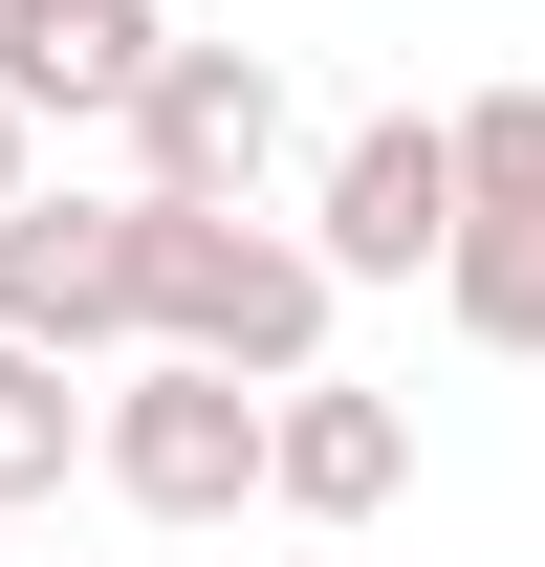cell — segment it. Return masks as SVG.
<instances>
[{
  "mask_svg": "<svg viewBox=\"0 0 545 567\" xmlns=\"http://www.w3.org/2000/svg\"><path fill=\"white\" fill-rule=\"evenodd\" d=\"M132 284H153V350H197V371H263V393H306L328 371V240L263 197H132Z\"/></svg>",
  "mask_w": 545,
  "mask_h": 567,
  "instance_id": "6da1fadb",
  "label": "cell"
},
{
  "mask_svg": "<svg viewBox=\"0 0 545 567\" xmlns=\"http://www.w3.org/2000/svg\"><path fill=\"white\" fill-rule=\"evenodd\" d=\"M263 371H197V350H132L110 371V415H88V481L132 502V524H240L263 502Z\"/></svg>",
  "mask_w": 545,
  "mask_h": 567,
  "instance_id": "7a4b0ae2",
  "label": "cell"
},
{
  "mask_svg": "<svg viewBox=\"0 0 545 567\" xmlns=\"http://www.w3.org/2000/svg\"><path fill=\"white\" fill-rule=\"evenodd\" d=\"M306 240H328V284H436L459 262V110H349L306 175Z\"/></svg>",
  "mask_w": 545,
  "mask_h": 567,
  "instance_id": "3957f363",
  "label": "cell"
},
{
  "mask_svg": "<svg viewBox=\"0 0 545 567\" xmlns=\"http://www.w3.org/2000/svg\"><path fill=\"white\" fill-rule=\"evenodd\" d=\"M0 328H22V350H66V371L153 350V284H132V197H22V218H0Z\"/></svg>",
  "mask_w": 545,
  "mask_h": 567,
  "instance_id": "277c9868",
  "label": "cell"
},
{
  "mask_svg": "<svg viewBox=\"0 0 545 567\" xmlns=\"http://www.w3.org/2000/svg\"><path fill=\"white\" fill-rule=\"evenodd\" d=\"M284 175V66L263 44H175L132 87V197H263Z\"/></svg>",
  "mask_w": 545,
  "mask_h": 567,
  "instance_id": "5b68a950",
  "label": "cell"
},
{
  "mask_svg": "<svg viewBox=\"0 0 545 567\" xmlns=\"http://www.w3.org/2000/svg\"><path fill=\"white\" fill-rule=\"evenodd\" d=\"M263 502H284V524H393V502H414V415L349 393V371H306V393L263 415Z\"/></svg>",
  "mask_w": 545,
  "mask_h": 567,
  "instance_id": "8992f818",
  "label": "cell"
},
{
  "mask_svg": "<svg viewBox=\"0 0 545 567\" xmlns=\"http://www.w3.org/2000/svg\"><path fill=\"white\" fill-rule=\"evenodd\" d=\"M153 66H175V22H153V0H0V87H22L44 132H132Z\"/></svg>",
  "mask_w": 545,
  "mask_h": 567,
  "instance_id": "52a82bcc",
  "label": "cell"
},
{
  "mask_svg": "<svg viewBox=\"0 0 545 567\" xmlns=\"http://www.w3.org/2000/svg\"><path fill=\"white\" fill-rule=\"evenodd\" d=\"M88 415H110V393H88L66 350H22V328H0V502H66V458H88Z\"/></svg>",
  "mask_w": 545,
  "mask_h": 567,
  "instance_id": "ba28073f",
  "label": "cell"
},
{
  "mask_svg": "<svg viewBox=\"0 0 545 567\" xmlns=\"http://www.w3.org/2000/svg\"><path fill=\"white\" fill-rule=\"evenodd\" d=\"M436 306H459L480 350H545V218H459V262H436Z\"/></svg>",
  "mask_w": 545,
  "mask_h": 567,
  "instance_id": "9c48e42d",
  "label": "cell"
},
{
  "mask_svg": "<svg viewBox=\"0 0 545 567\" xmlns=\"http://www.w3.org/2000/svg\"><path fill=\"white\" fill-rule=\"evenodd\" d=\"M459 218H545V87H480L459 110Z\"/></svg>",
  "mask_w": 545,
  "mask_h": 567,
  "instance_id": "30bf717a",
  "label": "cell"
},
{
  "mask_svg": "<svg viewBox=\"0 0 545 567\" xmlns=\"http://www.w3.org/2000/svg\"><path fill=\"white\" fill-rule=\"evenodd\" d=\"M22 153H44V110H22V87H0V218H22V197H44V175H22Z\"/></svg>",
  "mask_w": 545,
  "mask_h": 567,
  "instance_id": "8fae6325",
  "label": "cell"
}]
</instances>
